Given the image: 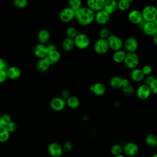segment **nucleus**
I'll list each match as a JSON object with an SVG mask.
<instances>
[{
	"mask_svg": "<svg viewBox=\"0 0 157 157\" xmlns=\"http://www.w3.org/2000/svg\"><path fill=\"white\" fill-rule=\"evenodd\" d=\"M6 127L10 133L15 132L17 129V124L13 121H12L10 123H9L7 126H6Z\"/></svg>",
	"mask_w": 157,
	"mask_h": 157,
	"instance_id": "a19ab883",
	"label": "nucleus"
},
{
	"mask_svg": "<svg viewBox=\"0 0 157 157\" xmlns=\"http://www.w3.org/2000/svg\"><path fill=\"white\" fill-rule=\"evenodd\" d=\"M145 76L140 68H135L132 69L130 72V78L134 82H140L144 80Z\"/></svg>",
	"mask_w": 157,
	"mask_h": 157,
	"instance_id": "6ab92c4d",
	"label": "nucleus"
},
{
	"mask_svg": "<svg viewBox=\"0 0 157 157\" xmlns=\"http://www.w3.org/2000/svg\"><path fill=\"white\" fill-rule=\"evenodd\" d=\"M156 151H157V147H156Z\"/></svg>",
	"mask_w": 157,
	"mask_h": 157,
	"instance_id": "13d9d810",
	"label": "nucleus"
},
{
	"mask_svg": "<svg viewBox=\"0 0 157 157\" xmlns=\"http://www.w3.org/2000/svg\"><path fill=\"white\" fill-rule=\"evenodd\" d=\"M50 105L53 110L61 111L65 108L66 101L61 97H55L51 100Z\"/></svg>",
	"mask_w": 157,
	"mask_h": 157,
	"instance_id": "4468645a",
	"label": "nucleus"
},
{
	"mask_svg": "<svg viewBox=\"0 0 157 157\" xmlns=\"http://www.w3.org/2000/svg\"><path fill=\"white\" fill-rule=\"evenodd\" d=\"M75 47L74 39L66 37L62 42V47L64 50L66 52L71 51Z\"/></svg>",
	"mask_w": 157,
	"mask_h": 157,
	"instance_id": "cd10ccee",
	"label": "nucleus"
},
{
	"mask_svg": "<svg viewBox=\"0 0 157 157\" xmlns=\"http://www.w3.org/2000/svg\"><path fill=\"white\" fill-rule=\"evenodd\" d=\"M107 40L108 41L109 48L113 52L121 50L123 47L124 41H123V40L118 36L110 34Z\"/></svg>",
	"mask_w": 157,
	"mask_h": 157,
	"instance_id": "0eeeda50",
	"label": "nucleus"
},
{
	"mask_svg": "<svg viewBox=\"0 0 157 157\" xmlns=\"http://www.w3.org/2000/svg\"><path fill=\"white\" fill-rule=\"evenodd\" d=\"M121 89H122L123 93L126 96H131L134 93V87L132 86L131 83L123 87Z\"/></svg>",
	"mask_w": 157,
	"mask_h": 157,
	"instance_id": "f704fd0d",
	"label": "nucleus"
},
{
	"mask_svg": "<svg viewBox=\"0 0 157 157\" xmlns=\"http://www.w3.org/2000/svg\"><path fill=\"white\" fill-rule=\"evenodd\" d=\"M110 153L112 155L117 156L123 153V146L120 144H114L110 147Z\"/></svg>",
	"mask_w": 157,
	"mask_h": 157,
	"instance_id": "7c9ffc66",
	"label": "nucleus"
},
{
	"mask_svg": "<svg viewBox=\"0 0 157 157\" xmlns=\"http://www.w3.org/2000/svg\"><path fill=\"white\" fill-rule=\"evenodd\" d=\"M126 53L123 50H120L114 52L112 55L113 61L117 64L123 63L124 59L125 58Z\"/></svg>",
	"mask_w": 157,
	"mask_h": 157,
	"instance_id": "393cba45",
	"label": "nucleus"
},
{
	"mask_svg": "<svg viewBox=\"0 0 157 157\" xmlns=\"http://www.w3.org/2000/svg\"><path fill=\"white\" fill-rule=\"evenodd\" d=\"M75 47L83 50L88 47L90 44V37L85 34L78 33L74 39Z\"/></svg>",
	"mask_w": 157,
	"mask_h": 157,
	"instance_id": "20e7f679",
	"label": "nucleus"
},
{
	"mask_svg": "<svg viewBox=\"0 0 157 157\" xmlns=\"http://www.w3.org/2000/svg\"><path fill=\"white\" fill-rule=\"evenodd\" d=\"M110 18V15L104 9L95 12L94 20L99 25H104L107 24L109 21Z\"/></svg>",
	"mask_w": 157,
	"mask_h": 157,
	"instance_id": "ddd939ff",
	"label": "nucleus"
},
{
	"mask_svg": "<svg viewBox=\"0 0 157 157\" xmlns=\"http://www.w3.org/2000/svg\"><path fill=\"white\" fill-rule=\"evenodd\" d=\"M60 157H62V156H60Z\"/></svg>",
	"mask_w": 157,
	"mask_h": 157,
	"instance_id": "052dcab7",
	"label": "nucleus"
},
{
	"mask_svg": "<svg viewBox=\"0 0 157 157\" xmlns=\"http://www.w3.org/2000/svg\"><path fill=\"white\" fill-rule=\"evenodd\" d=\"M110 86L114 89H120L123 87V78L120 76H113L109 81Z\"/></svg>",
	"mask_w": 157,
	"mask_h": 157,
	"instance_id": "a878e982",
	"label": "nucleus"
},
{
	"mask_svg": "<svg viewBox=\"0 0 157 157\" xmlns=\"http://www.w3.org/2000/svg\"><path fill=\"white\" fill-rule=\"evenodd\" d=\"M156 10H157V5L156 6Z\"/></svg>",
	"mask_w": 157,
	"mask_h": 157,
	"instance_id": "4d7b16f0",
	"label": "nucleus"
},
{
	"mask_svg": "<svg viewBox=\"0 0 157 157\" xmlns=\"http://www.w3.org/2000/svg\"><path fill=\"white\" fill-rule=\"evenodd\" d=\"M71 96L70 94V92L69 90H64L61 92V98H63V99H64L65 100L67 99L69 97Z\"/></svg>",
	"mask_w": 157,
	"mask_h": 157,
	"instance_id": "49530a36",
	"label": "nucleus"
},
{
	"mask_svg": "<svg viewBox=\"0 0 157 157\" xmlns=\"http://www.w3.org/2000/svg\"><path fill=\"white\" fill-rule=\"evenodd\" d=\"M151 91L148 85L142 83L139 85L136 90V95L140 100H146L151 95Z\"/></svg>",
	"mask_w": 157,
	"mask_h": 157,
	"instance_id": "9d476101",
	"label": "nucleus"
},
{
	"mask_svg": "<svg viewBox=\"0 0 157 157\" xmlns=\"http://www.w3.org/2000/svg\"><path fill=\"white\" fill-rule=\"evenodd\" d=\"M79 99L75 96H71L66 100V105L71 109H76L80 105Z\"/></svg>",
	"mask_w": 157,
	"mask_h": 157,
	"instance_id": "c85d7f7f",
	"label": "nucleus"
},
{
	"mask_svg": "<svg viewBox=\"0 0 157 157\" xmlns=\"http://www.w3.org/2000/svg\"><path fill=\"white\" fill-rule=\"evenodd\" d=\"M154 22H155V25H156V26L157 27V18H156V19L155 20V21Z\"/></svg>",
	"mask_w": 157,
	"mask_h": 157,
	"instance_id": "864d4df0",
	"label": "nucleus"
},
{
	"mask_svg": "<svg viewBox=\"0 0 157 157\" xmlns=\"http://www.w3.org/2000/svg\"><path fill=\"white\" fill-rule=\"evenodd\" d=\"M78 34L77 29L74 26H69L66 30V34L69 38L74 39Z\"/></svg>",
	"mask_w": 157,
	"mask_h": 157,
	"instance_id": "72a5a7b5",
	"label": "nucleus"
},
{
	"mask_svg": "<svg viewBox=\"0 0 157 157\" xmlns=\"http://www.w3.org/2000/svg\"><path fill=\"white\" fill-rule=\"evenodd\" d=\"M156 1H157V0H156Z\"/></svg>",
	"mask_w": 157,
	"mask_h": 157,
	"instance_id": "680f3d73",
	"label": "nucleus"
},
{
	"mask_svg": "<svg viewBox=\"0 0 157 157\" xmlns=\"http://www.w3.org/2000/svg\"><path fill=\"white\" fill-rule=\"evenodd\" d=\"M103 9L111 15L118 9V1L117 0L105 1Z\"/></svg>",
	"mask_w": 157,
	"mask_h": 157,
	"instance_id": "aec40b11",
	"label": "nucleus"
},
{
	"mask_svg": "<svg viewBox=\"0 0 157 157\" xmlns=\"http://www.w3.org/2000/svg\"><path fill=\"white\" fill-rule=\"evenodd\" d=\"M50 33L47 29H41L39 31L37 34V39L41 44H44L48 42L50 40Z\"/></svg>",
	"mask_w": 157,
	"mask_h": 157,
	"instance_id": "bb28decb",
	"label": "nucleus"
},
{
	"mask_svg": "<svg viewBox=\"0 0 157 157\" xmlns=\"http://www.w3.org/2000/svg\"><path fill=\"white\" fill-rule=\"evenodd\" d=\"M47 150L49 155L52 157H60L63 153L62 146L56 142L50 144L47 147Z\"/></svg>",
	"mask_w": 157,
	"mask_h": 157,
	"instance_id": "f8f14e48",
	"label": "nucleus"
},
{
	"mask_svg": "<svg viewBox=\"0 0 157 157\" xmlns=\"http://www.w3.org/2000/svg\"><path fill=\"white\" fill-rule=\"evenodd\" d=\"M105 1H107V0H105Z\"/></svg>",
	"mask_w": 157,
	"mask_h": 157,
	"instance_id": "bf43d9fd",
	"label": "nucleus"
},
{
	"mask_svg": "<svg viewBox=\"0 0 157 157\" xmlns=\"http://www.w3.org/2000/svg\"><path fill=\"white\" fill-rule=\"evenodd\" d=\"M110 33L109 29L105 27L102 28L99 32V38L101 39H107V38L110 36Z\"/></svg>",
	"mask_w": 157,
	"mask_h": 157,
	"instance_id": "c9c22d12",
	"label": "nucleus"
},
{
	"mask_svg": "<svg viewBox=\"0 0 157 157\" xmlns=\"http://www.w3.org/2000/svg\"><path fill=\"white\" fill-rule=\"evenodd\" d=\"M123 47L127 52H136L139 47L138 40L134 37H129L124 41Z\"/></svg>",
	"mask_w": 157,
	"mask_h": 157,
	"instance_id": "9b49d317",
	"label": "nucleus"
},
{
	"mask_svg": "<svg viewBox=\"0 0 157 157\" xmlns=\"http://www.w3.org/2000/svg\"><path fill=\"white\" fill-rule=\"evenodd\" d=\"M93 49L95 53L97 54L103 55L106 53L110 49L107 40L99 38L95 42L93 46Z\"/></svg>",
	"mask_w": 157,
	"mask_h": 157,
	"instance_id": "6e6552de",
	"label": "nucleus"
},
{
	"mask_svg": "<svg viewBox=\"0 0 157 157\" xmlns=\"http://www.w3.org/2000/svg\"><path fill=\"white\" fill-rule=\"evenodd\" d=\"M48 53L47 46L41 43L37 44L34 48V55L40 59L47 58Z\"/></svg>",
	"mask_w": 157,
	"mask_h": 157,
	"instance_id": "dca6fc26",
	"label": "nucleus"
},
{
	"mask_svg": "<svg viewBox=\"0 0 157 157\" xmlns=\"http://www.w3.org/2000/svg\"><path fill=\"white\" fill-rule=\"evenodd\" d=\"M146 145L150 148H156L157 147V136L155 134H148L145 138Z\"/></svg>",
	"mask_w": 157,
	"mask_h": 157,
	"instance_id": "b1692460",
	"label": "nucleus"
},
{
	"mask_svg": "<svg viewBox=\"0 0 157 157\" xmlns=\"http://www.w3.org/2000/svg\"><path fill=\"white\" fill-rule=\"evenodd\" d=\"M10 136V132L6 126H3L0 128V142L4 143L8 140Z\"/></svg>",
	"mask_w": 157,
	"mask_h": 157,
	"instance_id": "c756f323",
	"label": "nucleus"
},
{
	"mask_svg": "<svg viewBox=\"0 0 157 157\" xmlns=\"http://www.w3.org/2000/svg\"><path fill=\"white\" fill-rule=\"evenodd\" d=\"M50 65L51 64L47 58L40 59L36 64V69L40 72H44L48 69Z\"/></svg>",
	"mask_w": 157,
	"mask_h": 157,
	"instance_id": "4be33fe9",
	"label": "nucleus"
},
{
	"mask_svg": "<svg viewBox=\"0 0 157 157\" xmlns=\"http://www.w3.org/2000/svg\"><path fill=\"white\" fill-rule=\"evenodd\" d=\"M138 25L144 33L147 36H153L157 33V27L154 21H145V20H143Z\"/></svg>",
	"mask_w": 157,
	"mask_h": 157,
	"instance_id": "39448f33",
	"label": "nucleus"
},
{
	"mask_svg": "<svg viewBox=\"0 0 157 157\" xmlns=\"http://www.w3.org/2000/svg\"><path fill=\"white\" fill-rule=\"evenodd\" d=\"M6 71H7V77L10 79L16 80L19 78L21 77V71L17 66L9 67Z\"/></svg>",
	"mask_w": 157,
	"mask_h": 157,
	"instance_id": "412c9836",
	"label": "nucleus"
},
{
	"mask_svg": "<svg viewBox=\"0 0 157 157\" xmlns=\"http://www.w3.org/2000/svg\"><path fill=\"white\" fill-rule=\"evenodd\" d=\"M114 157H126V156L124 155V154H120V155H117V156H115Z\"/></svg>",
	"mask_w": 157,
	"mask_h": 157,
	"instance_id": "8fccbe9b",
	"label": "nucleus"
},
{
	"mask_svg": "<svg viewBox=\"0 0 157 157\" xmlns=\"http://www.w3.org/2000/svg\"><path fill=\"white\" fill-rule=\"evenodd\" d=\"M13 4L18 9H24L27 6L28 0H13Z\"/></svg>",
	"mask_w": 157,
	"mask_h": 157,
	"instance_id": "e433bc0d",
	"label": "nucleus"
},
{
	"mask_svg": "<svg viewBox=\"0 0 157 157\" xmlns=\"http://www.w3.org/2000/svg\"><path fill=\"white\" fill-rule=\"evenodd\" d=\"M7 78H8V77H7V71L6 70H0V83L4 82L7 80Z\"/></svg>",
	"mask_w": 157,
	"mask_h": 157,
	"instance_id": "37998d69",
	"label": "nucleus"
},
{
	"mask_svg": "<svg viewBox=\"0 0 157 157\" xmlns=\"http://www.w3.org/2000/svg\"><path fill=\"white\" fill-rule=\"evenodd\" d=\"M131 6V2L126 0H118V9L121 11L128 10Z\"/></svg>",
	"mask_w": 157,
	"mask_h": 157,
	"instance_id": "2f4dec72",
	"label": "nucleus"
},
{
	"mask_svg": "<svg viewBox=\"0 0 157 157\" xmlns=\"http://www.w3.org/2000/svg\"><path fill=\"white\" fill-rule=\"evenodd\" d=\"M75 11L69 7L63 9L59 13V18L63 23H68L75 18Z\"/></svg>",
	"mask_w": 157,
	"mask_h": 157,
	"instance_id": "1a4fd4ad",
	"label": "nucleus"
},
{
	"mask_svg": "<svg viewBox=\"0 0 157 157\" xmlns=\"http://www.w3.org/2000/svg\"><path fill=\"white\" fill-rule=\"evenodd\" d=\"M123 154L127 157L136 156L139 151V147L138 144L132 141L125 143L123 146Z\"/></svg>",
	"mask_w": 157,
	"mask_h": 157,
	"instance_id": "423d86ee",
	"label": "nucleus"
},
{
	"mask_svg": "<svg viewBox=\"0 0 157 157\" xmlns=\"http://www.w3.org/2000/svg\"><path fill=\"white\" fill-rule=\"evenodd\" d=\"M149 86L150 88L151 93L157 96V78H155Z\"/></svg>",
	"mask_w": 157,
	"mask_h": 157,
	"instance_id": "ea45409f",
	"label": "nucleus"
},
{
	"mask_svg": "<svg viewBox=\"0 0 157 157\" xmlns=\"http://www.w3.org/2000/svg\"><path fill=\"white\" fill-rule=\"evenodd\" d=\"M141 69H142V72L144 73V74L145 75V77L151 75V73H152V71H153V69H152L151 66L148 65V64L144 65Z\"/></svg>",
	"mask_w": 157,
	"mask_h": 157,
	"instance_id": "58836bf2",
	"label": "nucleus"
},
{
	"mask_svg": "<svg viewBox=\"0 0 157 157\" xmlns=\"http://www.w3.org/2000/svg\"><path fill=\"white\" fill-rule=\"evenodd\" d=\"M128 157H137L136 156H128Z\"/></svg>",
	"mask_w": 157,
	"mask_h": 157,
	"instance_id": "6e6d98bb",
	"label": "nucleus"
},
{
	"mask_svg": "<svg viewBox=\"0 0 157 157\" xmlns=\"http://www.w3.org/2000/svg\"><path fill=\"white\" fill-rule=\"evenodd\" d=\"M126 1H128V2H131V3L133 1H134V0H126Z\"/></svg>",
	"mask_w": 157,
	"mask_h": 157,
	"instance_id": "5fc2aeb1",
	"label": "nucleus"
},
{
	"mask_svg": "<svg viewBox=\"0 0 157 157\" xmlns=\"http://www.w3.org/2000/svg\"><path fill=\"white\" fill-rule=\"evenodd\" d=\"M0 117H1L2 124H3V126H7L9 123H10L12 121L11 117L9 114H7V113L3 114L2 115H1Z\"/></svg>",
	"mask_w": 157,
	"mask_h": 157,
	"instance_id": "4c0bfd02",
	"label": "nucleus"
},
{
	"mask_svg": "<svg viewBox=\"0 0 157 157\" xmlns=\"http://www.w3.org/2000/svg\"><path fill=\"white\" fill-rule=\"evenodd\" d=\"M61 54L58 50H55L53 51H51L48 53V55L47 57L48 60L49 61L51 65L56 64L58 63L61 59Z\"/></svg>",
	"mask_w": 157,
	"mask_h": 157,
	"instance_id": "5701e85b",
	"label": "nucleus"
},
{
	"mask_svg": "<svg viewBox=\"0 0 157 157\" xmlns=\"http://www.w3.org/2000/svg\"><path fill=\"white\" fill-rule=\"evenodd\" d=\"M47 46V48H48V52H51V51H53V50H57L56 46L54 45V44H49Z\"/></svg>",
	"mask_w": 157,
	"mask_h": 157,
	"instance_id": "de8ad7c7",
	"label": "nucleus"
},
{
	"mask_svg": "<svg viewBox=\"0 0 157 157\" xmlns=\"http://www.w3.org/2000/svg\"><path fill=\"white\" fill-rule=\"evenodd\" d=\"M128 18L131 23L137 25L144 20L142 12L137 9H133L131 10L128 13Z\"/></svg>",
	"mask_w": 157,
	"mask_h": 157,
	"instance_id": "2eb2a0df",
	"label": "nucleus"
},
{
	"mask_svg": "<svg viewBox=\"0 0 157 157\" xmlns=\"http://www.w3.org/2000/svg\"><path fill=\"white\" fill-rule=\"evenodd\" d=\"M8 67L7 62L2 58H0V70H7Z\"/></svg>",
	"mask_w": 157,
	"mask_h": 157,
	"instance_id": "a18cd8bd",
	"label": "nucleus"
},
{
	"mask_svg": "<svg viewBox=\"0 0 157 157\" xmlns=\"http://www.w3.org/2000/svg\"><path fill=\"white\" fill-rule=\"evenodd\" d=\"M94 18L95 12L88 7H82L75 11V18L80 25H89L94 20Z\"/></svg>",
	"mask_w": 157,
	"mask_h": 157,
	"instance_id": "f257e3e1",
	"label": "nucleus"
},
{
	"mask_svg": "<svg viewBox=\"0 0 157 157\" xmlns=\"http://www.w3.org/2000/svg\"><path fill=\"white\" fill-rule=\"evenodd\" d=\"M152 38H153V43H154L156 45H157V33H156L155 35H153V36H152Z\"/></svg>",
	"mask_w": 157,
	"mask_h": 157,
	"instance_id": "09e8293b",
	"label": "nucleus"
},
{
	"mask_svg": "<svg viewBox=\"0 0 157 157\" xmlns=\"http://www.w3.org/2000/svg\"><path fill=\"white\" fill-rule=\"evenodd\" d=\"M142 14L144 20L145 21L153 22L157 18V10L156 6L147 5L142 10Z\"/></svg>",
	"mask_w": 157,
	"mask_h": 157,
	"instance_id": "7ed1b4c3",
	"label": "nucleus"
},
{
	"mask_svg": "<svg viewBox=\"0 0 157 157\" xmlns=\"http://www.w3.org/2000/svg\"><path fill=\"white\" fill-rule=\"evenodd\" d=\"M3 126V124H2V120H1V117H0V128Z\"/></svg>",
	"mask_w": 157,
	"mask_h": 157,
	"instance_id": "603ef678",
	"label": "nucleus"
},
{
	"mask_svg": "<svg viewBox=\"0 0 157 157\" xmlns=\"http://www.w3.org/2000/svg\"><path fill=\"white\" fill-rule=\"evenodd\" d=\"M105 2V0H86L87 7L95 12L104 9Z\"/></svg>",
	"mask_w": 157,
	"mask_h": 157,
	"instance_id": "f3484780",
	"label": "nucleus"
},
{
	"mask_svg": "<svg viewBox=\"0 0 157 157\" xmlns=\"http://www.w3.org/2000/svg\"><path fill=\"white\" fill-rule=\"evenodd\" d=\"M72 147H73L72 144L69 141L66 142L62 146L63 151H65V152H69L72 149Z\"/></svg>",
	"mask_w": 157,
	"mask_h": 157,
	"instance_id": "79ce46f5",
	"label": "nucleus"
},
{
	"mask_svg": "<svg viewBox=\"0 0 157 157\" xmlns=\"http://www.w3.org/2000/svg\"><path fill=\"white\" fill-rule=\"evenodd\" d=\"M151 157H157V152L153 153V154L151 156Z\"/></svg>",
	"mask_w": 157,
	"mask_h": 157,
	"instance_id": "3c124183",
	"label": "nucleus"
},
{
	"mask_svg": "<svg viewBox=\"0 0 157 157\" xmlns=\"http://www.w3.org/2000/svg\"><path fill=\"white\" fill-rule=\"evenodd\" d=\"M139 61V57L136 52H127L123 61V64L126 68L132 70L137 67Z\"/></svg>",
	"mask_w": 157,
	"mask_h": 157,
	"instance_id": "f03ea898",
	"label": "nucleus"
},
{
	"mask_svg": "<svg viewBox=\"0 0 157 157\" xmlns=\"http://www.w3.org/2000/svg\"><path fill=\"white\" fill-rule=\"evenodd\" d=\"M155 77H154L153 75H148V76H146V77H145L144 78V83L145 84L150 86V85L151 84V83L153 82V80L155 79Z\"/></svg>",
	"mask_w": 157,
	"mask_h": 157,
	"instance_id": "c03bdc74",
	"label": "nucleus"
},
{
	"mask_svg": "<svg viewBox=\"0 0 157 157\" xmlns=\"http://www.w3.org/2000/svg\"><path fill=\"white\" fill-rule=\"evenodd\" d=\"M82 0H68L69 7L76 11L82 7Z\"/></svg>",
	"mask_w": 157,
	"mask_h": 157,
	"instance_id": "473e14b6",
	"label": "nucleus"
},
{
	"mask_svg": "<svg viewBox=\"0 0 157 157\" xmlns=\"http://www.w3.org/2000/svg\"><path fill=\"white\" fill-rule=\"evenodd\" d=\"M90 90L96 96H102L106 91L104 84L101 82H97L90 86Z\"/></svg>",
	"mask_w": 157,
	"mask_h": 157,
	"instance_id": "a211bd4d",
	"label": "nucleus"
}]
</instances>
